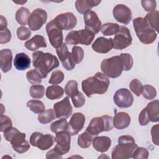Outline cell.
Here are the masks:
<instances>
[{"mask_svg": "<svg viewBox=\"0 0 159 159\" xmlns=\"http://www.w3.org/2000/svg\"><path fill=\"white\" fill-rule=\"evenodd\" d=\"M93 50L99 53H107L113 48L112 39L100 37L96 39L91 46Z\"/></svg>", "mask_w": 159, "mask_h": 159, "instance_id": "obj_21", "label": "cell"}, {"mask_svg": "<svg viewBox=\"0 0 159 159\" xmlns=\"http://www.w3.org/2000/svg\"><path fill=\"white\" fill-rule=\"evenodd\" d=\"M28 81L32 84H39L42 83V76L37 70H30L26 73Z\"/></svg>", "mask_w": 159, "mask_h": 159, "instance_id": "obj_37", "label": "cell"}, {"mask_svg": "<svg viewBox=\"0 0 159 159\" xmlns=\"http://www.w3.org/2000/svg\"><path fill=\"white\" fill-rule=\"evenodd\" d=\"M114 19L119 22L127 25L132 17V13L129 7L124 4L116 5L112 11Z\"/></svg>", "mask_w": 159, "mask_h": 159, "instance_id": "obj_16", "label": "cell"}, {"mask_svg": "<svg viewBox=\"0 0 159 159\" xmlns=\"http://www.w3.org/2000/svg\"><path fill=\"white\" fill-rule=\"evenodd\" d=\"M94 34L86 29L73 30L67 34L65 38V42L69 45L82 44L89 45L94 40Z\"/></svg>", "mask_w": 159, "mask_h": 159, "instance_id": "obj_8", "label": "cell"}, {"mask_svg": "<svg viewBox=\"0 0 159 159\" xmlns=\"http://www.w3.org/2000/svg\"><path fill=\"white\" fill-rule=\"evenodd\" d=\"M53 20L61 30H71L76 26L77 23L76 16L71 12H65L58 14Z\"/></svg>", "mask_w": 159, "mask_h": 159, "instance_id": "obj_13", "label": "cell"}, {"mask_svg": "<svg viewBox=\"0 0 159 159\" xmlns=\"http://www.w3.org/2000/svg\"><path fill=\"white\" fill-rule=\"evenodd\" d=\"M133 25L137 37L143 44H150L157 39V32L150 26L144 17H137L133 20Z\"/></svg>", "mask_w": 159, "mask_h": 159, "instance_id": "obj_5", "label": "cell"}, {"mask_svg": "<svg viewBox=\"0 0 159 159\" xmlns=\"http://www.w3.org/2000/svg\"><path fill=\"white\" fill-rule=\"evenodd\" d=\"M149 120L147 117L145 108L142 110L139 116V122L142 126H145L149 123Z\"/></svg>", "mask_w": 159, "mask_h": 159, "instance_id": "obj_51", "label": "cell"}, {"mask_svg": "<svg viewBox=\"0 0 159 159\" xmlns=\"http://www.w3.org/2000/svg\"><path fill=\"white\" fill-rule=\"evenodd\" d=\"M17 35L20 40H27L31 35L30 30L25 26H20L17 30Z\"/></svg>", "mask_w": 159, "mask_h": 159, "instance_id": "obj_45", "label": "cell"}, {"mask_svg": "<svg viewBox=\"0 0 159 159\" xmlns=\"http://www.w3.org/2000/svg\"><path fill=\"white\" fill-rule=\"evenodd\" d=\"M133 137L129 135L120 136L118 145L112 151V159H127L132 157L134 151L137 147Z\"/></svg>", "mask_w": 159, "mask_h": 159, "instance_id": "obj_3", "label": "cell"}, {"mask_svg": "<svg viewBox=\"0 0 159 159\" xmlns=\"http://www.w3.org/2000/svg\"><path fill=\"white\" fill-rule=\"evenodd\" d=\"M24 45L27 49L30 51H35L39 48L47 47V43L44 37L40 35H35L30 40L26 41Z\"/></svg>", "mask_w": 159, "mask_h": 159, "instance_id": "obj_28", "label": "cell"}, {"mask_svg": "<svg viewBox=\"0 0 159 159\" xmlns=\"http://www.w3.org/2000/svg\"><path fill=\"white\" fill-rule=\"evenodd\" d=\"M115 104L120 108H127L132 106L134 97L130 91L126 88L117 90L113 96Z\"/></svg>", "mask_w": 159, "mask_h": 159, "instance_id": "obj_14", "label": "cell"}, {"mask_svg": "<svg viewBox=\"0 0 159 159\" xmlns=\"http://www.w3.org/2000/svg\"><path fill=\"white\" fill-rule=\"evenodd\" d=\"M122 63H123V68L124 71H129L132 69L133 66V58L130 53H122L120 55Z\"/></svg>", "mask_w": 159, "mask_h": 159, "instance_id": "obj_41", "label": "cell"}, {"mask_svg": "<svg viewBox=\"0 0 159 159\" xmlns=\"http://www.w3.org/2000/svg\"><path fill=\"white\" fill-rule=\"evenodd\" d=\"M11 39V33L7 28L0 29V43L4 44L9 42Z\"/></svg>", "mask_w": 159, "mask_h": 159, "instance_id": "obj_48", "label": "cell"}, {"mask_svg": "<svg viewBox=\"0 0 159 159\" xmlns=\"http://www.w3.org/2000/svg\"><path fill=\"white\" fill-rule=\"evenodd\" d=\"M55 142L57 143L54 148L62 156L67 153L70 149L71 135L67 131H62L56 134Z\"/></svg>", "mask_w": 159, "mask_h": 159, "instance_id": "obj_15", "label": "cell"}, {"mask_svg": "<svg viewBox=\"0 0 159 159\" xmlns=\"http://www.w3.org/2000/svg\"><path fill=\"white\" fill-rule=\"evenodd\" d=\"M93 140V136L86 131L79 135L78 137V145L82 148H87L90 147Z\"/></svg>", "mask_w": 159, "mask_h": 159, "instance_id": "obj_34", "label": "cell"}, {"mask_svg": "<svg viewBox=\"0 0 159 159\" xmlns=\"http://www.w3.org/2000/svg\"><path fill=\"white\" fill-rule=\"evenodd\" d=\"M151 134L153 143L158 145V124H156L152 127Z\"/></svg>", "mask_w": 159, "mask_h": 159, "instance_id": "obj_52", "label": "cell"}, {"mask_svg": "<svg viewBox=\"0 0 159 159\" xmlns=\"http://www.w3.org/2000/svg\"><path fill=\"white\" fill-rule=\"evenodd\" d=\"M112 40L113 48L117 50H122L130 46L132 43V38L129 29L125 26H119Z\"/></svg>", "mask_w": 159, "mask_h": 159, "instance_id": "obj_9", "label": "cell"}, {"mask_svg": "<svg viewBox=\"0 0 159 159\" xmlns=\"http://www.w3.org/2000/svg\"><path fill=\"white\" fill-rule=\"evenodd\" d=\"M32 59L34 67L40 73L43 78H46L48 73L59 66L58 60L50 53L35 52L32 54Z\"/></svg>", "mask_w": 159, "mask_h": 159, "instance_id": "obj_2", "label": "cell"}, {"mask_svg": "<svg viewBox=\"0 0 159 159\" xmlns=\"http://www.w3.org/2000/svg\"><path fill=\"white\" fill-rule=\"evenodd\" d=\"M64 80V74L60 70H55L51 75L48 83L52 84H58L61 83Z\"/></svg>", "mask_w": 159, "mask_h": 159, "instance_id": "obj_44", "label": "cell"}, {"mask_svg": "<svg viewBox=\"0 0 159 159\" xmlns=\"http://www.w3.org/2000/svg\"><path fill=\"white\" fill-rule=\"evenodd\" d=\"M12 53L10 49L6 48L0 51V68L4 73H7L12 68Z\"/></svg>", "mask_w": 159, "mask_h": 159, "instance_id": "obj_22", "label": "cell"}, {"mask_svg": "<svg viewBox=\"0 0 159 159\" xmlns=\"http://www.w3.org/2000/svg\"><path fill=\"white\" fill-rule=\"evenodd\" d=\"M158 15L159 12L158 11H153L147 13L144 17L150 26L155 30L158 32Z\"/></svg>", "mask_w": 159, "mask_h": 159, "instance_id": "obj_32", "label": "cell"}, {"mask_svg": "<svg viewBox=\"0 0 159 159\" xmlns=\"http://www.w3.org/2000/svg\"><path fill=\"white\" fill-rule=\"evenodd\" d=\"M30 96L34 99H40L45 94V88L42 85L35 84L30 86L29 89Z\"/></svg>", "mask_w": 159, "mask_h": 159, "instance_id": "obj_39", "label": "cell"}, {"mask_svg": "<svg viewBox=\"0 0 159 159\" xmlns=\"http://www.w3.org/2000/svg\"><path fill=\"white\" fill-rule=\"evenodd\" d=\"M71 101L73 102V106H75V107H76V108L81 107L83 106V105L85 103L84 96L83 94V93L81 92H79L78 94L71 97Z\"/></svg>", "mask_w": 159, "mask_h": 159, "instance_id": "obj_47", "label": "cell"}, {"mask_svg": "<svg viewBox=\"0 0 159 159\" xmlns=\"http://www.w3.org/2000/svg\"><path fill=\"white\" fill-rule=\"evenodd\" d=\"M47 19V13L45 10L40 8L34 10L28 20V25L30 30L33 31L39 30L46 22Z\"/></svg>", "mask_w": 159, "mask_h": 159, "instance_id": "obj_12", "label": "cell"}, {"mask_svg": "<svg viewBox=\"0 0 159 159\" xmlns=\"http://www.w3.org/2000/svg\"><path fill=\"white\" fill-rule=\"evenodd\" d=\"M15 3H17V4H23L24 3H25L27 2V1H13Z\"/></svg>", "mask_w": 159, "mask_h": 159, "instance_id": "obj_55", "label": "cell"}, {"mask_svg": "<svg viewBox=\"0 0 159 159\" xmlns=\"http://www.w3.org/2000/svg\"><path fill=\"white\" fill-rule=\"evenodd\" d=\"M148 151L143 147H137L132 154L133 158L147 159L148 158Z\"/></svg>", "mask_w": 159, "mask_h": 159, "instance_id": "obj_46", "label": "cell"}, {"mask_svg": "<svg viewBox=\"0 0 159 159\" xmlns=\"http://www.w3.org/2000/svg\"><path fill=\"white\" fill-rule=\"evenodd\" d=\"M25 134L20 132L13 127H10L4 131V137L11 142L14 150L19 153H24L30 148V144L25 140Z\"/></svg>", "mask_w": 159, "mask_h": 159, "instance_id": "obj_4", "label": "cell"}, {"mask_svg": "<svg viewBox=\"0 0 159 159\" xmlns=\"http://www.w3.org/2000/svg\"><path fill=\"white\" fill-rule=\"evenodd\" d=\"M112 128V117L108 115H104L93 118L86 128V132L92 136H96L102 132L111 130Z\"/></svg>", "mask_w": 159, "mask_h": 159, "instance_id": "obj_7", "label": "cell"}, {"mask_svg": "<svg viewBox=\"0 0 159 159\" xmlns=\"http://www.w3.org/2000/svg\"><path fill=\"white\" fill-rule=\"evenodd\" d=\"M101 70L107 77L116 78L124 70L123 63L120 55L104 59L101 63Z\"/></svg>", "mask_w": 159, "mask_h": 159, "instance_id": "obj_6", "label": "cell"}, {"mask_svg": "<svg viewBox=\"0 0 159 159\" xmlns=\"http://www.w3.org/2000/svg\"><path fill=\"white\" fill-rule=\"evenodd\" d=\"M56 117H57L54 109H48L39 114L38 116V120L42 124H46L54 120Z\"/></svg>", "mask_w": 159, "mask_h": 159, "instance_id": "obj_31", "label": "cell"}, {"mask_svg": "<svg viewBox=\"0 0 159 159\" xmlns=\"http://www.w3.org/2000/svg\"><path fill=\"white\" fill-rule=\"evenodd\" d=\"M84 122V115L81 112H75L72 115L70 122L68 124L66 130L71 135H75L83 128Z\"/></svg>", "mask_w": 159, "mask_h": 159, "instance_id": "obj_20", "label": "cell"}, {"mask_svg": "<svg viewBox=\"0 0 159 159\" xmlns=\"http://www.w3.org/2000/svg\"><path fill=\"white\" fill-rule=\"evenodd\" d=\"M142 94L143 97L145 99L152 100L157 96V91L153 86L150 84H146L143 87Z\"/></svg>", "mask_w": 159, "mask_h": 159, "instance_id": "obj_40", "label": "cell"}, {"mask_svg": "<svg viewBox=\"0 0 159 159\" xmlns=\"http://www.w3.org/2000/svg\"><path fill=\"white\" fill-rule=\"evenodd\" d=\"M27 106L35 114H40L45 111V106L39 100H30L27 102Z\"/></svg>", "mask_w": 159, "mask_h": 159, "instance_id": "obj_36", "label": "cell"}, {"mask_svg": "<svg viewBox=\"0 0 159 159\" xmlns=\"http://www.w3.org/2000/svg\"><path fill=\"white\" fill-rule=\"evenodd\" d=\"M83 19L85 29L96 34L99 32L101 27V22L97 14L93 11H89L84 14Z\"/></svg>", "mask_w": 159, "mask_h": 159, "instance_id": "obj_18", "label": "cell"}, {"mask_svg": "<svg viewBox=\"0 0 159 159\" xmlns=\"http://www.w3.org/2000/svg\"><path fill=\"white\" fill-rule=\"evenodd\" d=\"M31 61L29 57L25 53H18L16 55L14 60L15 68L19 70L23 71L30 66Z\"/></svg>", "mask_w": 159, "mask_h": 159, "instance_id": "obj_26", "label": "cell"}, {"mask_svg": "<svg viewBox=\"0 0 159 159\" xmlns=\"http://www.w3.org/2000/svg\"><path fill=\"white\" fill-rule=\"evenodd\" d=\"M71 55L75 63H81L84 57V51L83 48L78 46H75L72 48Z\"/></svg>", "mask_w": 159, "mask_h": 159, "instance_id": "obj_43", "label": "cell"}, {"mask_svg": "<svg viewBox=\"0 0 159 159\" xmlns=\"http://www.w3.org/2000/svg\"><path fill=\"white\" fill-rule=\"evenodd\" d=\"M30 14H31L27 8L21 7L16 13V20L20 25H25L28 24V20Z\"/></svg>", "mask_w": 159, "mask_h": 159, "instance_id": "obj_30", "label": "cell"}, {"mask_svg": "<svg viewBox=\"0 0 159 159\" xmlns=\"http://www.w3.org/2000/svg\"><path fill=\"white\" fill-rule=\"evenodd\" d=\"M143 87L142 83L137 79L132 80L129 84L130 89L137 96H139L143 91Z\"/></svg>", "mask_w": 159, "mask_h": 159, "instance_id": "obj_42", "label": "cell"}, {"mask_svg": "<svg viewBox=\"0 0 159 159\" xmlns=\"http://www.w3.org/2000/svg\"><path fill=\"white\" fill-rule=\"evenodd\" d=\"M56 52L65 70L70 71L75 68V63L71 53L69 52L67 46L65 43H63L59 48H57Z\"/></svg>", "mask_w": 159, "mask_h": 159, "instance_id": "obj_17", "label": "cell"}, {"mask_svg": "<svg viewBox=\"0 0 159 159\" xmlns=\"http://www.w3.org/2000/svg\"><path fill=\"white\" fill-rule=\"evenodd\" d=\"M65 94L71 98L79 93L78 89V83L75 80H70L68 81L65 87Z\"/></svg>", "mask_w": 159, "mask_h": 159, "instance_id": "obj_38", "label": "cell"}, {"mask_svg": "<svg viewBox=\"0 0 159 159\" xmlns=\"http://www.w3.org/2000/svg\"><path fill=\"white\" fill-rule=\"evenodd\" d=\"M0 125L1 132H4L7 128L12 127V122L11 118H9L8 116L1 114L0 117Z\"/></svg>", "mask_w": 159, "mask_h": 159, "instance_id": "obj_49", "label": "cell"}, {"mask_svg": "<svg viewBox=\"0 0 159 159\" xmlns=\"http://www.w3.org/2000/svg\"><path fill=\"white\" fill-rule=\"evenodd\" d=\"M62 156L53 148V149L49 150L46 154V158H61Z\"/></svg>", "mask_w": 159, "mask_h": 159, "instance_id": "obj_53", "label": "cell"}, {"mask_svg": "<svg viewBox=\"0 0 159 159\" xmlns=\"http://www.w3.org/2000/svg\"><path fill=\"white\" fill-rule=\"evenodd\" d=\"M53 109L57 118L66 119L72 114L73 108L70 104L68 96L53 105Z\"/></svg>", "mask_w": 159, "mask_h": 159, "instance_id": "obj_19", "label": "cell"}, {"mask_svg": "<svg viewBox=\"0 0 159 159\" xmlns=\"http://www.w3.org/2000/svg\"><path fill=\"white\" fill-rule=\"evenodd\" d=\"M119 28V25L117 23L108 22L101 25V32L105 36L114 35L117 33Z\"/></svg>", "mask_w": 159, "mask_h": 159, "instance_id": "obj_33", "label": "cell"}, {"mask_svg": "<svg viewBox=\"0 0 159 159\" xmlns=\"http://www.w3.org/2000/svg\"><path fill=\"white\" fill-rule=\"evenodd\" d=\"M64 94V89L62 87L58 85L50 86L47 88L46 90V97L50 99H58L61 98Z\"/></svg>", "mask_w": 159, "mask_h": 159, "instance_id": "obj_29", "label": "cell"}, {"mask_svg": "<svg viewBox=\"0 0 159 159\" xmlns=\"http://www.w3.org/2000/svg\"><path fill=\"white\" fill-rule=\"evenodd\" d=\"M113 126L119 130L128 127L130 124V117L125 112H119L116 114L112 119Z\"/></svg>", "mask_w": 159, "mask_h": 159, "instance_id": "obj_23", "label": "cell"}, {"mask_svg": "<svg viewBox=\"0 0 159 159\" xmlns=\"http://www.w3.org/2000/svg\"><path fill=\"white\" fill-rule=\"evenodd\" d=\"M54 139L50 134H45L35 132L30 137V143L33 147H36L41 150L49 149L53 145Z\"/></svg>", "mask_w": 159, "mask_h": 159, "instance_id": "obj_10", "label": "cell"}, {"mask_svg": "<svg viewBox=\"0 0 159 159\" xmlns=\"http://www.w3.org/2000/svg\"><path fill=\"white\" fill-rule=\"evenodd\" d=\"M67 127L68 122L66 119H60L58 120H55L50 125V129L55 134L66 130Z\"/></svg>", "mask_w": 159, "mask_h": 159, "instance_id": "obj_35", "label": "cell"}, {"mask_svg": "<svg viewBox=\"0 0 159 159\" xmlns=\"http://www.w3.org/2000/svg\"><path fill=\"white\" fill-rule=\"evenodd\" d=\"M7 22L6 20V19L2 15L0 16V29H4L7 28Z\"/></svg>", "mask_w": 159, "mask_h": 159, "instance_id": "obj_54", "label": "cell"}, {"mask_svg": "<svg viewBox=\"0 0 159 159\" xmlns=\"http://www.w3.org/2000/svg\"><path fill=\"white\" fill-rule=\"evenodd\" d=\"M141 4L147 12H152L155 11L157 7V3L155 1H141Z\"/></svg>", "mask_w": 159, "mask_h": 159, "instance_id": "obj_50", "label": "cell"}, {"mask_svg": "<svg viewBox=\"0 0 159 159\" xmlns=\"http://www.w3.org/2000/svg\"><path fill=\"white\" fill-rule=\"evenodd\" d=\"M109 78L101 72H97L93 76L83 80L81 83L83 91L88 97L93 94H104L109 86Z\"/></svg>", "mask_w": 159, "mask_h": 159, "instance_id": "obj_1", "label": "cell"}, {"mask_svg": "<svg viewBox=\"0 0 159 159\" xmlns=\"http://www.w3.org/2000/svg\"><path fill=\"white\" fill-rule=\"evenodd\" d=\"M147 117L150 122H158L159 121V101L154 100L149 102L145 107Z\"/></svg>", "mask_w": 159, "mask_h": 159, "instance_id": "obj_25", "label": "cell"}, {"mask_svg": "<svg viewBox=\"0 0 159 159\" xmlns=\"http://www.w3.org/2000/svg\"><path fill=\"white\" fill-rule=\"evenodd\" d=\"M100 2L101 1L97 0H77L75 2V7L79 13L84 14Z\"/></svg>", "mask_w": 159, "mask_h": 159, "instance_id": "obj_27", "label": "cell"}, {"mask_svg": "<svg viewBox=\"0 0 159 159\" xmlns=\"http://www.w3.org/2000/svg\"><path fill=\"white\" fill-rule=\"evenodd\" d=\"M46 31L52 46L58 48L63 44V36L62 30L59 29L52 20L46 25Z\"/></svg>", "mask_w": 159, "mask_h": 159, "instance_id": "obj_11", "label": "cell"}, {"mask_svg": "<svg viewBox=\"0 0 159 159\" xmlns=\"http://www.w3.org/2000/svg\"><path fill=\"white\" fill-rule=\"evenodd\" d=\"M111 140L107 136H98L93 139V148L98 152L104 153L108 150L111 145Z\"/></svg>", "mask_w": 159, "mask_h": 159, "instance_id": "obj_24", "label": "cell"}]
</instances>
